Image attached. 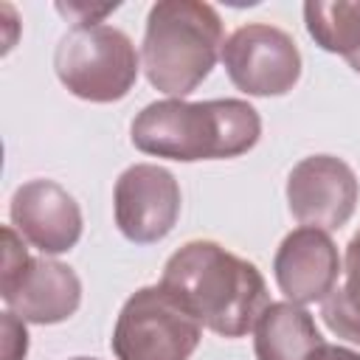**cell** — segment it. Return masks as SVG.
I'll use <instances>...</instances> for the list:
<instances>
[{
  "label": "cell",
  "instance_id": "3957f363",
  "mask_svg": "<svg viewBox=\"0 0 360 360\" xmlns=\"http://www.w3.org/2000/svg\"><path fill=\"white\" fill-rule=\"evenodd\" d=\"M222 45V20L211 3L158 0L141 45L143 73L155 90L183 98L208 79Z\"/></svg>",
  "mask_w": 360,
  "mask_h": 360
},
{
  "label": "cell",
  "instance_id": "7c38bea8",
  "mask_svg": "<svg viewBox=\"0 0 360 360\" xmlns=\"http://www.w3.org/2000/svg\"><path fill=\"white\" fill-rule=\"evenodd\" d=\"M323 346L315 318L292 301H270L253 326L256 360H309Z\"/></svg>",
  "mask_w": 360,
  "mask_h": 360
},
{
  "label": "cell",
  "instance_id": "6da1fadb",
  "mask_svg": "<svg viewBox=\"0 0 360 360\" xmlns=\"http://www.w3.org/2000/svg\"><path fill=\"white\" fill-rule=\"evenodd\" d=\"M160 287L222 338L248 335L270 304L259 267L211 239H194L174 250Z\"/></svg>",
  "mask_w": 360,
  "mask_h": 360
},
{
  "label": "cell",
  "instance_id": "5bb4252c",
  "mask_svg": "<svg viewBox=\"0 0 360 360\" xmlns=\"http://www.w3.org/2000/svg\"><path fill=\"white\" fill-rule=\"evenodd\" d=\"M321 318L332 335L360 346V228L346 245L343 284L321 301Z\"/></svg>",
  "mask_w": 360,
  "mask_h": 360
},
{
  "label": "cell",
  "instance_id": "e0dca14e",
  "mask_svg": "<svg viewBox=\"0 0 360 360\" xmlns=\"http://www.w3.org/2000/svg\"><path fill=\"white\" fill-rule=\"evenodd\" d=\"M309 360H360V352L346 349V346L323 343V346H318V349L309 354Z\"/></svg>",
  "mask_w": 360,
  "mask_h": 360
},
{
  "label": "cell",
  "instance_id": "ac0fdd59",
  "mask_svg": "<svg viewBox=\"0 0 360 360\" xmlns=\"http://www.w3.org/2000/svg\"><path fill=\"white\" fill-rule=\"evenodd\" d=\"M346 62H349V68H352L354 73H360V51H357V53H352Z\"/></svg>",
  "mask_w": 360,
  "mask_h": 360
},
{
  "label": "cell",
  "instance_id": "277c9868",
  "mask_svg": "<svg viewBox=\"0 0 360 360\" xmlns=\"http://www.w3.org/2000/svg\"><path fill=\"white\" fill-rule=\"evenodd\" d=\"M53 70L70 96L93 104H112L132 90L141 59L121 28L73 25L53 51Z\"/></svg>",
  "mask_w": 360,
  "mask_h": 360
},
{
  "label": "cell",
  "instance_id": "8fae6325",
  "mask_svg": "<svg viewBox=\"0 0 360 360\" xmlns=\"http://www.w3.org/2000/svg\"><path fill=\"white\" fill-rule=\"evenodd\" d=\"M343 273V262L332 236L321 228H295L290 231L273 259V276L287 301L304 307L323 301Z\"/></svg>",
  "mask_w": 360,
  "mask_h": 360
},
{
  "label": "cell",
  "instance_id": "4fadbf2b",
  "mask_svg": "<svg viewBox=\"0 0 360 360\" xmlns=\"http://www.w3.org/2000/svg\"><path fill=\"white\" fill-rule=\"evenodd\" d=\"M304 22L318 48L343 59L360 51V0H309Z\"/></svg>",
  "mask_w": 360,
  "mask_h": 360
},
{
  "label": "cell",
  "instance_id": "5b68a950",
  "mask_svg": "<svg viewBox=\"0 0 360 360\" xmlns=\"http://www.w3.org/2000/svg\"><path fill=\"white\" fill-rule=\"evenodd\" d=\"M202 323L160 284L135 290L110 338L118 360H188L200 346Z\"/></svg>",
  "mask_w": 360,
  "mask_h": 360
},
{
  "label": "cell",
  "instance_id": "7a4b0ae2",
  "mask_svg": "<svg viewBox=\"0 0 360 360\" xmlns=\"http://www.w3.org/2000/svg\"><path fill=\"white\" fill-rule=\"evenodd\" d=\"M132 143L143 155L180 163L225 160L250 152L262 138V118L242 98L146 104L132 121Z\"/></svg>",
  "mask_w": 360,
  "mask_h": 360
},
{
  "label": "cell",
  "instance_id": "ba28073f",
  "mask_svg": "<svg viewBox=\"0 0 360 360\" xmlns=\"http://www.w3.org/2000/svg\"><path fill=\"white\" fill-rule=\"evenodd\" d=\"M360 197V183L352 166L335 155H309L298 160L287 177V205L290 214L321 231L343 228Z\"/></svg>",
  "mask_w": 360,
  "mask_h": 360
},
{
  "label": "cell",
  "instance_id": "9a60e30c",
  "mask_svg": "<svg viewBox=\"0 0 360 360\" xmlns=\"http://www.w3.org/2000/svg\"><path fill=\"white\" fill-rule=\"evenodd\" d=\"M3 360H22L28 354V332L25 321L17 318L14 312H3V343H0Z\"/></svg>",
  "mask_w": 360,
  "mask_h": 360
},
{
  "label": "cell",
  "instance_id": "2e32d148",
  "mask_svg": "<svg viewBox=\"0 0 360 360\" xmlns=\"http://www.w3.org/2000/svg\"><path fill=\"white\" fill-rule=\"evenodd\" d=\"M118 8V3H101V6H93V3H56V11L65 14L73 25H101V20L107 14H112Z\"/></svg>",
  "mask_w": 360,
  "mask_h": 360
},
{
  "label": "cell",
  "instance_id": "30bf717a",
  "mask_svg": "<svg viewBox=\"0 0 360 360\" xmlns=\"http://www.w3.org/2000/svg\"><path fill=\"white\" fill-rule=\"evenodd\" d=\"M0 295L6 309L25 323H62L82 304V281L73 267L39 256L28 259L20 273L0 278Z\"/></svg>",
  "mask_w": 360,
  "mask_h": 360
},
{
  "label": "cell",
  "instance_id": "9c48e42d",
  "mask_svg": "<svg viewBox=\"0 0 360 360\" xmlns=\"http://www.w3.org/2000/svg\"><path fill=\"white\" fill-rule=\"evenodd\" d=\"M8 214L14 231L42 256L68 253L82 239V208L56 180L39 177L22 183L11 197Z\"/></svg>",
  "mask_w": 360,
  "mask_h": 360
},
{
  "label": "cell",
  "instance_id": "8992f818",
  "mask_svg": "<svg viewBox=\"0 0 360 360\" xmlns=\"http://www.w3.org/2000/svg\"><path fill=\"white\" fill-rule=\"evenodd\" d=\"M222 65L233 87L248 96H284L301 79L295 39L267 22L236 28L222 45Z\"/></svg>",
  "mask_w": 360,
  "mask_h": 360
},
{
  "label": "cell",
  "instance_id": "52a82bcc",
  "mask_svg": "<svg viewBox=\"0 0 360 360\" xmlns=\"http://www.w3.org/2000/svg\"><path fill=\"white\" fill-rule=\"evenodd\" d=\"M180 202L177 177L158 163H132L115 180V225L135 245L166 239L180 217Z\"/></svg>",
  "mask_w": 360,
  "mask_h": 360
},
{
  "label": "cell",
  "instance_id": "d6986e66",
  "mask_svg": "<svg viewBox=\"0 0 360 360\" xmlns=\"http://www.w3.org/2000/svg\"><path fill=\"white\" fill-rule=\"evenodd\" d=\"M70 360H98V357H70Z\"/></svg>",
  "mask_w": 360,
  "mask_h": 360
}]
</instances>
